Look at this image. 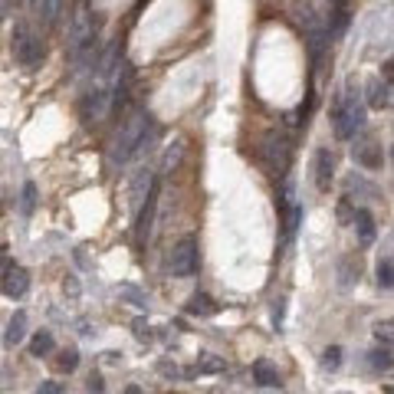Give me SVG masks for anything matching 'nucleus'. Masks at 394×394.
Wrapping results in <instances>:
<instances>
[{
    "label": "nucleus",
    "mask_w": 394,
    "mask_h": 394,
    "mask_svg": "<svg viewBox=\"0 0 394 394\" xmlns=\"http://www.w3.org/2000/svg\"><path fill=\"white\" fill-rule=\"evenodd\" d=\"M151 135H155L151 118L145 115V112H132V115L122 122V128H118L115 145H112V155H108V158L115 161V164H122V161L132 158V155H135V151H139Z\"/></svg>",
    "instance_id": "nucleus-1"
},
{
    "label": "nucleus",
    "mask_w": 394,
    "mask_h": 394,
    "mask_svg": "<svg viewBox=\"0 0 394 394\" xmlns=\"http://www.w3.org/2000/svg\"><path fill=\"white\" fill-rule=\"evenodd\" d=\"M365 125V106L362 99H358V92H345V96L339 99V106H335V135L339 139H355V132H362Z\"/></svg>",
    "instance_id": "nucleus-2"
},
{
    "label": "nucleus",
    "mask_w": 394,
    "mask_h": 394,
    "mask_svg": "<svg viewBox=\"0 0 394 394\" xmlns=\"http://www.w3.org/2000/svg\"><path fill=\"white\" fill-rule=\"evenodd\" d=\"M10 50H13V59L20 66H27V69H33V66L43 59V40L27 27V23H20V27L13 30Z\"/></svg>",
    "instance_id": "nucleus-3"
},
{
    "label": "nucleus",
    "mask_w": 394,
    "mask_h": 394,
    "mask_svg": "<svg viewBox=\"0 0 394 394\" xmlns=\"http://www.w3.org/2000/svg\"><path fill=\"white\" fill-rule=\"evenodd\" d=\"M197 267H201V256H197V240L194 237H184L181 244L171 250L168 256V269H171V276H194L197 273Z\"/></svg>",
    "instance_id": "nucleus-4"
},
{
    "label": "nucleus",
    "mask_w": 394,
    "mask_h": 394,
    "mask_svg": "<svg viewBox=\"0 0 394 394\" xmlns=\"http://www.w3.org/2000/svg\"><path fill=\"white\" fill-rule=\"evenodd\" d=\"M260 158L267 161V168L273 171V174H283L289 164V145L283 135H267L263 139V145H260Z\"/></svg>",
    "instance_id": "nucleus-5"
},
{
    "label": "nucleus",
    "mask_w": 394,
    "mask_h": 394,
    "mask_svg": "<svg viewBox=\"0 0 394 394\" xmlns=\"http://www.w3.org/2000/svg\"><path fill=\"white\" fill-rule=\"evenodd\" d=\"M92 36H96V23H92V13L83 7L79 13H73V27H69V50H73V53H79L85 43H92Z\"/></svg>",
    "instance_id": "nucleus-6"
},
{
    "label": "nucleus",
    "mask_w": 394,
    "mask_h": 394,
    "mask_svg": "<svg viewBox=\"0 0 394 394\" xmlns=\"http://www.w3.org/2000/svg\"><path fill=\"white\" fill-rule=\"evenodd\" d=\"M0 289H3V296H10V299L23 296L30 289V273L23 267H10L3 273V279H0Z\"/></svg>",
    "instance_id": "nucleus-7"
},
{
    "label": "nucleus",
    "mask_w": 394,
    "mask_h": 394,
    "mask_svg": "<svg viewBox=\"0 0 394 394\" xmlns=\"http://www.w3.org/2000/svg\"><path fill=\"white\" fill-rule=\"evenodd\" d=\"M352 155H355V161H358L362 168H368V171L381 168V148H378L374 141H362V145H355Z\"/></svg>",
    "instance_id": "nucleus-8"
},
{
    "label": "nucleus",
    "mask_w": 394,
    "mask_h": 394,
    "mask_svg": "<svg viewBox=\"0 0 394 394\" xmlns=\"http://www.w3.org/2000/svg\"><path fill=\"white\" fill-rule=\"evenodd\" d=\"M332 171H335V161H332V155L325 148H319V151H316V188H319V191H329Z\"/></svg>",
    "instance_id": "nucleus-9"
},
{
    "label": "nucleus",
    "mask_w": 394,
    "mask_h": 394,
    "mask_svg": "<svg viewBox=\"0 0 394 394\" xmlns=\"http://www.w3.org/2000/svg\"><path fill=\"white\" fill-rule=\"evenodd\" d=\"M253 381L260 384V388H279V372H276V365L267 362V358L253 362Z\"/></svg>",
    "instance_id": "nucleus-10"
},
{
    "label": "nucleus",
    "mask_w": 394,
    "mask_h": 394,
    "mask_svg": "<svg viewBox=\"0 0 394 394\" xmlns=\"http://www.w3.org/2000/svg\"><path fill=\"white\" fill-rule=\"evenodd\" d=\"M23 335H27V312H13L10 322H7V332H3V345L13 349L23 342Z\"/></svg>",
    "instance_id": "nucleus-11"
},
{
    "label": "nucleus",
    "mask_w": 394,
    "mask_h": 394,
    "mask_svg": "<svg viewBox=\"0 0 394 394\" xmlns=\"http://www.w3.org/2000/svg\"><path fill=\"white\" fill-rule=\"evenodd\" d=\"M151 191H155V181H151V171H145V174H139L135 181H132V207L139 211L141 201H148Z\"/></svg>",
    "instance_id": "nucleus-12"
},
{
    "label": "nucleus",
    "mask_w": 394,
    "mask_h": 394,
    "mask_svg": "<svg viewBox=\"0 0 394 394\" xmlns=\"http://www.w3.org/2000/svg\"><path fill=\"white\" fill-rule=\"evenodd\" d=\"M355 230L362 237V244H372L374 240V217L368 211H355Z\"/></svg>",
    "instance_id": "nucleus-13"
},
{
    "label": "nucleus",
    "mask_w": 394,
    "mask_h": 394,
    "mask_svg": "<svg viewBox=\"0 0 394 394\" xmlns=\"http://www.w3.org/2000/svg\"><path fill=\"white\" fill-rule=\"evenodd\" d=\"M368 106H374V108L388 106V83L384 79H372L368 83Z\"/></svg>",
    "instance_id": "nucleus-14"
},
{
    "label": "nucleus",
    "mask_w": 394,
    "mask_h": 394,
    "mask_svg": "<svg viewBox=\"0 0 394 394\" xmlns=\"http://www.w3.org/2000/svg\"><path fill=\"white\" fill-rule=\"evenodd\" d=\"M368 365L378 368V372H388V368L394 365V352L388 349V345H378L374 352H368Z\"/></svg>",
    "instance_id": "nucleus-15"
},
{
    "label": "nucleus",
    "mask_w": 394,
    "mask_h": 394,
    "mask_svg": "<svg viewBox=\"0 0 394 394\" xmlns=\"http://www.w3.org/2000/svg\"><path fill=\"white\" fill-rule=\"evenodd\" d=\"M188 312H191V316H213V312H217V306H213L211 296H204V293H194L191 302H188Z\"/></svg>",
    "instance_id": "nucleus-16"
},
{
    "label": "nucleus",
    "mask_w": 394,
    "mask_h": 394,
    "mask_svg": "<svg viewBox=\"0 0 394 394\" xmlns=\"http://www.w3.org/2000/svg\"><path fill=\"white\" fill-rule=\"evenodd\" d=\"M53 345H56L53 335H50L46 329H40L36 335H33V342H30V352L40 358V355H50V352H53Z\"/></svg>",
    "instance_id": "nucleus-17"
},
{
    "label": "nucleus",
    "mask_w": 394,
    "mask_h": 394,
    "mask_svg": "<svg viewBox=\"0 0 394 394\" xmlns=\"http://www.w3.org/2000/svg\"><path fill=\"white\" fill-rule=\"evenodd\" d=\"M181 155H184V141H174V148H168L164 151V158H161V171H164V174L174 171L178 168V161H181Z\"/></svg>",
    "instance_id": "nucleus-18"
},
{
    "label": "nucleus",
    "mask_w": 394,
    "mask_h": 394,
    "mask_svg": "<svg viewBox=\"0 0 394 394\" xmlns=\"http://www.w3.org/2000/svg\"><path fill=\"white\" fill-rule=\"evenodd\" d=\"M374 339L378 345H394V319H384L374 325Z\"/></svg>",
    "instance_id": "nucleus-19"
},
{
    "label": "nucleus",
    "mask_w": 394,
    "mask_h": 394,
    "mask_svg": "<svg viewBox=\"0 0 394 394\" xmlns=\"http://www.w3.org/2000/svg\"><path fill=\"white\" fill-rule=\"evenodd\" d=\"M329 17H332L329 36H342V33H345V27H349V10H345V7H339V10L329 13Z\"/></svg>",
    "instance_id": "nucleus-20"
},
{
    "label": "nucleus",
    "mask_w": 394,
    "mask_h": 394,
    "mask_svg": "<svg viewBox=\"0 0 394 394\" xmlns=\"http://www.w3.org/2000/svg\"><path fill=\"white\" fill-rule=\"evenodd\" d=\"M378 286H384V289L394 286V263L391 260H381V263H378Z\"/></svg>",
    "instance_id": "nucleus-21"
},
{
    "label": "nucleus",
    "mask_w": 394,
    "mask_h": 394,
    "mask_svg": "<svg viewBox=\"0 0 394 394\" xmlns=\"http://www.w3.org/2000/svg\"><path fill=\"white\" fill-rule=\"evenodd\" d=\"M33 204H36V184L27 181V184H23V201H20V211H23V213H33Z\"/></svg>",
    "instance_id": "nucleus-22"
},
{
    "label": "nucleus",
    "mask_w": 394,
    "mask_h": 394,
    "mask_svg": "<svg viewBox=\"0 0 394 394\" xmlns=\"http://www.w3.org/2000/svg\"><path fill=\"white\" fill-rule=\"evenodd\" d=\"M36 10H40L43 23H56L59 10H63V3H36Z\"/></svg>",
    "instance_id": "nucleus-23"
},
{
    "label": "nucleus",
    "mask_w": 394,
    "mask_h": 394,
    "mask_svg": "<svg viewBox=\"0 0 394 394\" xmlns=\"http://www.w3.org/2000/svg\"><path fill=\"white\" fill-rule=\"evenodd\" d=\"M322 365L335 372V368L342 365V349H335V345H332V349H325V352H322Z\"/></svg>",
    "instance_id": "nucleus-24"
},
{
    "label": "nucleus",
    "mask_w": 394,
    "mask_h": 394,
    "mask_svg": "<svg viewBox=\"0 0 394 394\" xmlns=\"http://www.w3.org/2000/svg\"><path fill=\"white\" fill-rule=\"evenodd\" d=\"M197 368H201V372H224V362H220V358H213V355H204Z\"/></svg>",
    "instance_id": "nucleus-25"
},
{
    "label": "nucleus",
    "mask_w": 394,
    "mask_h": 394,
    "mask_svg": "<svg viewBox=\"0 0 394 394\" xmlns=\"http://www.w3.org/2000/svg\"><path fill=\"white\" fill-rule=\"evenodd\" d=\"M76 365H79V355H76L73 349H69V352H63V358H59V368H63V372H73Z\"/></svg>",
    "instance_id": "nucleus-26"
},
{
    "label": "nucleus",
    "mask_w": 394,
    "mask_h": 394,
    "mask_svg": "<svg viewBox=\"0 0 394 394\" xmlns=\"http://www.w3.org/2000/svg\"><path fill=\"white\" fill-rule=\"evenodd\" d=\"M339 220H342V224H355V211H352V204H349V201L339 204Z\"/></svg>",
    "instance_id": "nucleus-27"
},
{
    "label": "nucleus",
    "mask_w": 394,
    "mask_h": 394,
    "mask_svg": "<svg viewBox=\"0 0 394 394\" xmlns=\"http://www.w3.org/2000/svg\"><path fill=\"white\" fill-rule=\"evenodd\" d=\"M122 296H128V299H135V306H145V296H141L139 289H132V286H122Z\"/></svg>",
    "instance_id": "nucleus-28"
},
{
    "label": "nucleus",
    "mask_w": 394,
    "mask_h": 394,
    "mask_svg": "<svg viewBox=\"0 0 394 394\" xmlns=\"http://www.w3.org/2000/svg\"><path fill=\"white\" fill-rule=\"evenodd\" d=\"M36 394H63V388H59L56 381H46V384H40V391Z\"/></svg>",
    "instance_id": "nucleus-29"
},
{
    "label": "nucleus",
    "mask_w": 394,
    "mask_h": 394,
    "mask_svg": "<svg viewBox=\"0 0 394 394\" xmlns=\"http://www.w3.org/2000/svg\"><path fill=\"white\" fill-rule=\"evenodd\" d=\"M7 246H0V279H3V273H7Z\"/></svg>",
    "instance_id": "nucleus-30"
},
{
    "label": "nucleus",
    "mask_w": 394,
    "mask_h": 394,
    "mask_svg": "<svg viewBox=\"0 0 394 394\" xmlns=\"http://www.w3.org/2000/svg\"><path fill=\"white\" fill-rule=\"evenodd\" d=\"M89 391H92V394H102V378H89Z\"/></svg>",
    "instance_id": "nucleus-31"
},
{
    "label": "nucleus",
    "mask_w": 394,
    "mask_h": 394,
    "mask_svg": "<svg viewBox=\"0 0 394 394\" xmlns=\"http://www.w3.org/2000/svg\"><path fill=\"white\" fill-rule=\"evenodd\" d=\"M135 335H139V339H148V329H145V322H135Z\"/></svg>",
    "instance_id": "nucleus-32"
},
{
    "label": "nucleus",
    "mask_w": 394,
    "mask_h": 394,
    "mask_svg": "<svg viewBox=\"0 0 394 394\" xmlns=\"http://www.w3.org/2000/svg\"><path fill=\"white\" fill-rule=\"evenodd\" d=\"M158 368H161V372H164V374H178V368H174V365H168V362H161Z\"/></svg>",
    "instance_id": "nucleus-33"
},
{
    "label": "nucleus",
    "mask_w": 394,
    "mask_h": 394,
    "mask_svg": "<svg viewBox=\"0 0 394 394\" xmlns=\"http://www.w3.org/2000/svg\"><path fill=\"white\" fill-rule=\"evenodd\" d=\"M7 13H10V3H0V20H3Z\"/></svg>",
    "instance_id": "nucleus-34"
},
{
    "label": "nucleus",
    "mask_w": 394,
    "mask_h": 394,
    "mask_svg": "<svg viewBox=\"0 0 394 394\" xmlns=\"http://www.w3.org/2000/svg\"><path fill=\"white\" fill-rule=\"evenodd\" d=\"M125 394H141V388H135V384H132V388H125Z\"/></svg>",
    "instance_id": "nucleus-35"
},
{
    "label": "nucleus",
    "mask_w": 394,
    "mask_h": 394,
    "mask_svg": "<svg viewBox=\"0 0 394 394\" xmlns=\"http://www.w3.org/2000/svg\"><path fill=\"white\" fill-rule=\"evenodd\" d=\"M384 394H394V388H391V384H388V388H384Z\"/></svg>",
    "instance_id": "nucleus-36"
},
{
    "label": "nucleus",
    "mask_w": 394,
    "mask_h": 394,
    "mask_svg": "<svg viewBox=\"0 0 394 394\" xmlns=\"http://www.w3.org/2000/svg\"><path fill=\"white\" fill-rule=\"evenodd\" d=\"M342 394H345V391H342Z\"/></svg>",
    "instance_id": "nucleus-37"
}]
</instances>
